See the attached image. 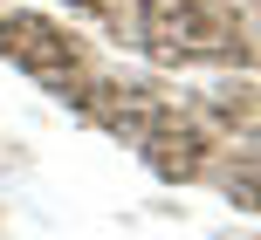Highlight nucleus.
Segmentation results:
<instances>
[]
</instances>
